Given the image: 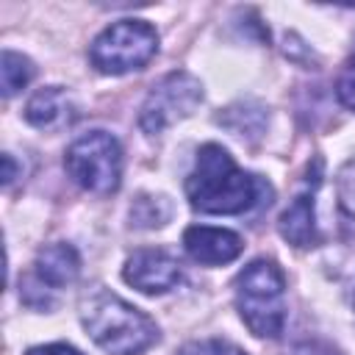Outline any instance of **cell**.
<instances>
[{
	"mask_svg": "<svg viewBox=\"0 0 355 355\" xmlns=\"http://www.w3.org/2000/svg\"><path fill=\"white\" fill-rule=\"evenodd\" d=\"M191 208L202 214H244L272 197V189L258 178L236 166L222 144H202L197 164L186 180Z\"/></svg>",
	"mask_w": 355,
	"mask_h": 355,
	"instance_id": "cell-1",
	"label": "cell"
},
{
	"mask_svg": "<svg viewBox=\"0 0 355 355\" xmlns=\"http://www.w3.org/2000/svg\"><path fill=\"white\" fill-rule=\"evenodd\" d=\"M80 322L108 355H141L158 341L155 322L103 286L80 297Z\"/></svg>",
	"mask_w": 355,
	"mask_h": 355,
	"instance_id": "cell-2",
	"label": "cell"
},
{
	"mask_svg": "<svg viewBox=\"0 0 355 355\" xmlns=\"http://www.w3.org/2000/svg\"><path fill=\"white\" fill-rule=\"evenodd\" d=\"M236 308L261 338H277L286 324V277L272 261H252L236 277Z\"/></svg>",
	"mask_w": 355,
	"mask_h": 355,
	"instance_id": "cell-3",
	"label": "cell"
},
{
	"mask_svg": "<svg viewBox=\"0 0 355 355\" xmlns=\"http://www.w3.org/2000/svg\"><path fill=\"white\" fill-rule=\"evenodd\" d=\"M158 50V33L144 19H122L108 25L89 50L92 64L105 75L141 69Z\"/></svg>",
	"mask_w": 355,
	"mask_h": 355,
	"instance_id": "cell-4",
	"label": "cell"
},
{
	"mask_svg": "<svg viewBox=\"0 0 355 355\" xmlns=\"http://www.w3.org/2000/svg\"><path fill=\"white\" fill-rule=\"evenodd\" d=\"M67 172L69 178L94 194H111L122 180V147L105 130H92L75 139L67 150Z\"/></svg>",
	"mask_w": 355,
	"mask_h": 355,
	"instance_id": "cell-5",
	"label": "cell"
},
{
	"mask_svg": "<svg viewBox=\"0 0 355 355\" xmlns=\"http://www.w3.org/2000/svg\"><path fill=\"white\" fill-rule=\"evenodd\" d=\"M200 100H202V86L194 75L169 72L150 89L139 114V125L144 133H161L178 119L189 116L200 105Z\"/></svg>",
	"mask_w": 355,
	"mask_h": 355,
	"instance_id": "cell-6",
	"label": "cell"
},
{
	"mask_svg": "<svg viewBox=\"0 0 355 355\" xmlns=\"http://www.w3.org/2000/svg\"><path fill=\"white\" fill-rule=\"evenodd\" d=\"M125 280L144 294H166L183 280L180 263L166 250H139L125 263Z\"/></svg>",
	"mask_w": 355,
	"mask_h": 355,
	"instance_id": "cell-7",
	"label": "cell"
},
{
	"mask_svg": "<svg viewBox=\"0 0 355 355\" xmlns=\"http://www.w3.org/2000/svg\"><path fill=\"white\" fill-rule=\"evenodd\" d=\"M183 247L194 261L214 266V263H227V261L239 258L244 244L233 230L194 225V227H189L183 233Z\"/></svg>",
	"mask_w": 355,
	"mask_h": 355,
	"instance_id": "cell-8",
	"label": "cell"
},
{
	"mask_svg": "<svg viewBox=\"0 0 355 355\" xmlns=\"http://www.w3.org/2000/svg\"><path fill=\"white\" fill-rule=\"evenodd\" d=\"M69 116H72V103H69L67 92L58 89V86L39 89L25 105V119L33 128H42V130L61 128V125L69 122Z\"/></svg>",
	"mask_w": 355,
	"mask_h": 355,
	"instance_id": "cell-9",
	"label": "cell"
},
{
	"mask_svg": "<svg viewBox=\"0 0 355 355\" xmlns=\"http://www.w3.org/2000/svg\"><path fill=\"white\" fill-rule=\"evenodd\" d=\"M80 272V255L75 252L72 244H47L44 250H39L36 255V275L42 283L58 288V286H67L78 277Z\"/></svg>",
	"mask_w": 355,
	"mask_h": 355,
	"instance_id": "cell-10",
	"label": "cell"
},
{
	"mask_svg": "<svg viewBox=\"0 0 355 355\" xmlns=\"http://www.w3.org/2000/svg\"><path fill=\"white\" fill-rule=\"evenodd\" d=\"M280 236L294 247H313L316 244V216H313V194H300L294 202L280 214L277 222Z\"/></svg>",
	"mask_w": 355,
	"mask_h": 355,
	"instance_id": "cell-11",
	"label": "cell"
},
{
	"mask_svg": "<svg viewBox=\"0 0 355 355\" xmlns=\"http://www.w3.org/2000/svg\"><path fill=\"white\" fill-rule=\"evenodd\" d=\"M31 78H33V64H31V58H25L22 53H14V50H3V58H0L3 97L17 94L22 86H28Z\"/></svg>",
	"mask_w": 355,
	"mask_h": 355,
	"instance_id": "cell-12",
	"label": "cell"
},
{
	"mask_svg": "<svg viewBox=\"0 0 355 355\" xmlns=\"http://www.w3.org/2000/svg\"><path fill=\"white\" fill-rule=\"evenodd\" d=\"M141 208H147L144 214H130V219L141 227H153V225H164L169 219V202L164 197H139L136 200Z\"/></svg>",
	"mask_w": 355,
	"mask_h": 355,
	"instance_id": "cell-13",
	"label": "cell"
},
{
	"mask_svg": "<svg viewBox=\"0 0 355 355\" xmlns=\"http://www.w3.org/2000/svg\"><path fill=\"white\" fill-rule=\"evenodd\" d=\"M336 194H338L341 208H344L349 216H355V158L347 161V164L338 169V175H336Z\"/></svg>",
	"mask_w": 355,
	"mask_h": 355,
	"instance_id": "cell-14",
	"label": "cell"
},
{
	"mask_svg": "<svg viewBox=\"0 0 355 355\" xmlns=\"http://www.w3.org/2000/svg\"><path fill=\"white\" fill-rule=\"evenodd\" d=\"M180 355H244L236 344L222 341V338H205V341H194L189 347H183Z\"/></svg>",
	"mask_w": 355,
	"mask_h": 355,
	"instance_id": "cell-15",
	"label": "cell"
},
{
	"mask_svg": "<svg viewBox=\"0 0 355 355\" xmlns=\"http://www.w3.org/2000/svg\"><path fill=\"white\" fill-rule=\"evenodd\" d=\"M336 94H338L341 105H347L349 111H355V55H352V58L344 64V69L338 72Z\"/></svg>",
	"mask_w": 355,
	"mask_h": 355,
	"instance_id": "cell-16",
	"label": "cell"
},
{
	"mask_svg": "<svg viewBox=\"0 0 355 355\" xmlns=\"http://www.w3.org/2000/svg\"><path fill=\"white\" fill-rule=\"evenodd\" d=\"M294 355H341L336 347H330L327 341H305L300 347H294Z\"/></svg>",
	"mask_w": 355,
	"mask_h": 355,
	"instance_id": "cell-17",
	"label": "cell"
},
{
	"mask_svg": "<svg viewBox=\"0 0 355 355\" xmlns=\"http://www.w3.org/2000/svg\"><path fill=\"white\" fill-rule=\"evenodd\" d=\"M25 355H83L80 349L69 347V344H44V347H33Z\"/></svg>",
	"mask_w": 355,
	"mask_h": 355,
	"instance_id": "cell-18",
	"label": "cell"
},
{
	"mask_svg": "<svg viewBox=\"0 0 355 355\" xmlns=\"http://www.w3.org/2000/svg\"><path fill=\"white\" fill-rule=\"evenodd\" d=\"M3 166H6V172H3V183L8 186V183L14 180V172H17V169H14V161H11V155H3Z\"/></svg>",
	"mask_w": 355,
	"mask_h": 355,
	"instance_id": "cell-19",
	"label": "cell"
}]
</instances>
